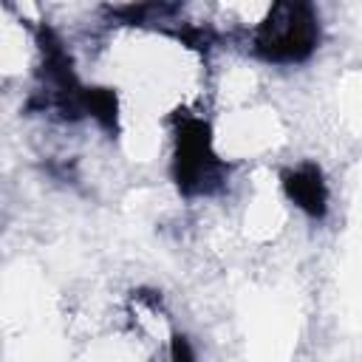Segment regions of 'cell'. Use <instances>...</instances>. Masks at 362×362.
I'll return each mask as SVG.
<instances>
[{"instance_id":"obj_1","label":"cell","mask_w":362,"mask_h":362,"mask_svg":"<svg viewBox=\"0 0 362 362\" xmlns=\"http://www.w3.org/2000/svg\"><path fill=\"white\" fill-rule=\"evenodd\" d=\"M286 187H288L291 201H294L300 209L317 215V212L325 206V184H322V175H320L317 167H311V164L297 167V170L288 175Z\"/></svg>"}]
</instances>
